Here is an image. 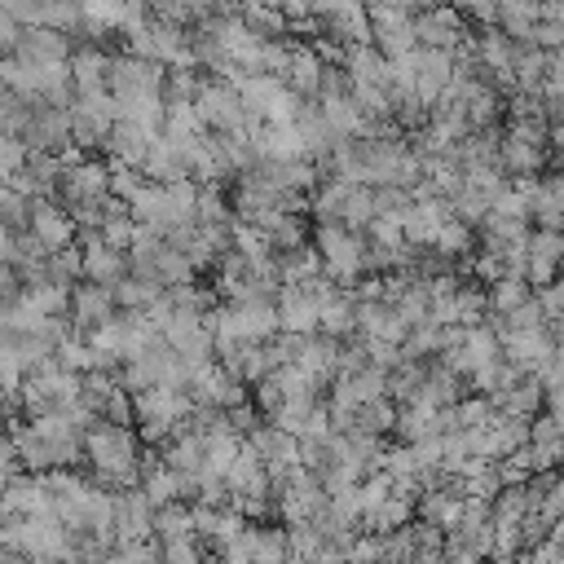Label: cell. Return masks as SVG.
<instances>
[{"instance_id": "cell-3", "label": "cell", "mask_w": 564, "mask_h": 564, "mask_svg": "<svg viewBox=\"0 0 564 564\" xmlns=\"http://www.w3.org/2000/svg\"><path fill=\"white\" fill-rule=\"evenodd\" d=\"M150 520H154V507L141 498V489H119L115 494V546L119 542H145V538H154Z\"/></svg>"}, {"instance_id": "cell-10", "label": "cell", "mask_w": 564, "mask_h": 564, "mask_svg": "<svg viewBox=\"0 0 564 564\" xmlns=\"http://www.w3.org/2000/svg\"><path fill=\"white\" fill-rule=\"evenodd\" d=\"M53 361H57L62 370H70V375H88V370H97L93 348L84 344V335H66V339L53 348Z\"/></svg>"}, {"instance_id": "cell-12", "label": "cell", "mask_w": 564, "mask_h": 564, "mask_svg": "<svg viewBox=\"0 0 564 564\" xmlns=\"http://www.w3.org/2000/svg\"><path fill=\"white\" fill-rule=\"evenodd\" d=\"M159 564H203V542L198 538H167V542H159Z\"/></svg>"}, {"instance_id": "cell-13", "label": "cell", "mask_w": 564, "mask_h": 564, "mask_svg": "<svg viewBox=\"0 0 564 564\" xmlns=\"http://www.w3.org/2000/svg\"><path fill=\"white\" fill-rule=\"evenodd\" d=\"M115 564H159V542L145 538V542H119L115 546Z\"/></svg>"}, {"instance_id": "cell-4", "label": "cell", "mask_w": 564, "mask_h": 564, "mask_svg": "<svg viewBox=\"0 0 564 564\" xmlns=\"http://www.w3.org/2000/svg\"><path fill=\"white\" fill-rule=\"evenodd\" d=\"M13 53L26 57V62H35V66H62L70 57V35H57L48 26H26L18 35V48Z\"/></svg>"}, {"instance_id": "cell-9", "label": "cell", "mask_w": 564, "mask_h": 564, "mask_svg": "<svg viewBox=\"0 0 564 564\" xmlns=\"http://www.w3.org/2000/svg\"><path fill=\"white\" fill-rule=\"evenodd\" d=\"M154 529V542H167V538H194V524H189V502H167L154 511L150 520Z\"/></svg>"}, {"instance_id": "cell-11", "label": "cell", "mask_w": 564, "mask_h": 564, "mask_svg": "<svg viewBox=\"0 0 564 564\" xmlns=\"http://www.w3.org/2000/svg\"><path fill=\"white\" fill-rule=\"evenodd\" d=\"M449 414H454V427H458V432H471V427L489 423L494 410H489V397H476V392H471V397H463L458 405H449Z\"/></svg>"}, {"instance_id": "cell-16", "label": "cell", "mask_w": 564, "mask_h": 564, "mask_svg": "<svg viewBox=\"0 0 564 564\" xmlns=\"http://www.w3.org/2000/svg\"><path fill=\"white\" fill-rule=\"evenodd\" d=\"M66 564H84V560H66Z\"/></svg>"}, {"instance_id": "cell-2", "label": "cell", "mask_w": 564, "mask_h": 564, "mask_svg": "<svg viewBox=\"0 0 564 564\" xmlns=\"http://www.w3.org/2000/svg\"><path fill=\"white\" fill-rule=\"evenodd\" d=\"M70 330L75 335H88L93 326L110 322L115 317V300H110V286H93V282H75L70 286Z\"/></svg>"}, {"instance_id": "cell-15", "label": "cell", "mask_w": 564, "mask_h": 564, "mask_svg": "<svg viewBox=\"0 0 564 564\" xmlns=\"http://www.w3.org/2000/svg\"><path fill=\"white\" fill-rule=\"evenodd\" d=\"M18 35H22V26L0 9V57H9V53L18 48Z\"/></svg>"}, {"instance_id": "cell-5", "label": "cell", "mask_w": 564, "mask_h": 564, "mask_svg": "<svg viewBox=\"0 0 564 564\" xmlns=\"http://www.w3.org/2000/svg\"><path fill=\"white\" fill-rule=\"evenodd\" d=\"M273 308H278V330L282 335H317V304L308 295H300L295 286H278Z\"/></svg>"}, {"instance_id": "cell-14", "label": "cell", "mask_w": 564, "mask_h": 564, "mask_svg": "<svg viewBox=\"0 0 564 564\" xmlns=\"http://www.w3.org/2000/svg\"><path fill=\"white\" fill-rule=\"evenodd\" d=\"M529 445H560V414L538 410L529 419Z\"/></svg>"}, {"instance_id": "cell-7", "label": "cell", "mask_w": 564, "mask_h": 564, "mask_svg": "<svg viewBox=\"0 0 564 564\" xmlns=\"http://www.w3.org/2000/svg\"><path fill=\"white\" fill-rule=\"evenodd\" d=\"M529 295H533V291H529V282H524V278L502 273L498 282H489V286H485V313L507 317V313H511V308H520Z\"/></svg>"}, {"instance_id": "cell-6", "label": "cell", "mask_w": 564, "mask_h": 564, "mask_svg": "<svg viewBox=\"0 0 564 564\" xmlns=\"http://www.w3.org/2000/svg\"><path fill=\"white\" fill-rule=\"evenodd\" d=\"M18 304L31 308L35 317H66V308H70V286H53V282L22 286V291H18Z\"/></svg>"}, {"instance_id": "cell-8", "label": "cell", "mask_w": 564, "mask_h": 564, "mask_svg": "<svg viewBox=\"0 0 564 564\" xmlns=\"http://www.w3.org/2000/svg\"><path fill=\"white\" fill-rule=\"evenodd\" d=\"M392 423H397V405H392L388 397L366 401V405H357V414H352V427L366 432V436H379V441L392 432Z\"/></svg>"}, {"instance_id": "cell-1", "label": "cell", "mask_w": 564, "mask_h": 564, "mask_svg": "<svg viewBox=\"0 0 564 564\" xmlns=\"http://www.w3.org/2000/svg\"><path fill=\"white\" fill-rule=\"evenodd\" d=\"M26 234H31V238H35V242H40L48 256L75 242V225H70V216H66L57 203H48V198H35V203H31Z\"/></svg>"}]
</instances>
